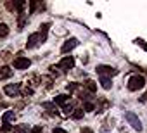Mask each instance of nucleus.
Returning <instances> with one entry per match:
<instances>
[{
  "label": "nucleus",
  "instance_id": "obj_1",
  "mask_svg": "<svg viewBox=\"0 0 147 133\" xmlns=\"http://www.w3.org/2000/svg\"><path fill=\"white\" fill-rule=\"evenodd\" d=\"M145 87V78L142 75H133L130 80H128V90L130 92H137V90H142Z\"/></svg>",
  "mask_w": 147,
  "mask_h": 133
},
{
  "label": "nucleus",
  "instance_id": "obj_2",
  "mask_svg": "<svg viewBox=\"0 0 147 133\" xmlns=\"http://www.w3.org/2000/svg\"><path fill=\"white\" fill-rule=\"evenodd\" d=\"M126 121H128V124H130L135 131H142V130H144L142 121L138 119V116H137V114H133V112H126Z\"/></svg>",
  "mask_w": 147,
  "mask_h": 133
},
{
  "label": "nucleus",
  "instance_id": "obj_3",
  "mask_svg": "<svg viewBox=\"0 0 147 133\" xmlns=\"http://www.w3.org/2000/svg\"><path fill=\"white\" fill-rule=\"evenodd\" d=\"M57 68L62 69V71H69V69H73V68H75V59H73L71 55L62 57V59L59 60V64H57Z\"/></svg>",
  "mask_w": 147,
  "mask_h": 133
},
{
  "label": "nucleus",
  "instance_id": "obj_4",
  "mask_svg": "<svg viewBox=\"0 0 147 133\" xmlns=\"http://www.w3.org/2000/svg\"><path fill=\"white\" fill-rule=\"evenodd\" d=\"M31 66V60L28 59V57H16L14 59V69H19V71H24V69H28Z\"/></svg>",
  "mask_w": 147,
  "mask_h": 133
},
{
  "label": "nucleus",
  "instance_id": "obj_5",
  "mask_svg": "<svg viewBox=\"0 0 147 133\" xmlns=\"http://www.w3.org/2000/svg\"><path fill=\"white\" fill-rule=\"evenodd\" d=\"M45 40V36H42V33H31L28 36V42H26V47L28 48H35L38 43H42Z\"/></svg>",
  "mask_w": 147,
  "mask_h": 133
},
{
  "label": "nucleus",
  "instance_id": "obj_6",
  "mask_svg": "<svg viewBox=\"0 0 147 133\" xmlns=\"http://www.w3.org/2000/svg\"><path fill=\"white\" fill-rule=\"evenodd\" d=\"M97 73H99L100 76H107V78H111V76H116V75H118V69L111 68V66H104V64H100V66H97Z\"/></svg>",
  "mask_w": 147,
  "mask_h": 133
},
{
  "label": "nucleus",
  "instance_id": "obj_7",
  "mask_svg": "<svg viewBox=\"0 0 147 133\" xmlns=\"http://www.w3.org/2000/svg\"><path fill=\"white\" fill-rule=\"evenodd\" d=\"M75 47H78V40H76V38H69V40H66V42L62 43L61 52H62V54H67V52H71Z\"/></svg>",
  "mask_w": 147,
  "mask_h": 133
},
{
  "label": "nucleus",
  "instance_id": "obj_8",
  "mask_svg": "<svg viewBox=\"0 0 147 133\" xmlns=\"http://www.w3.org/2000/svg\"><path fill=\"white\" fill-rule=\"evenodd\" d=\"M4 92L9 95V97H14L19 93V83H14V85H5L4 87Z\"/></svg>",
  "mask_w": 147,
  "mask_h": 133
},
{
  "label": "nucleus",
  "instance_id": "obj_9",
  "mask_svg": "<svg viewBox=\"0 0 147 133\" xmlns=\"http://www.w3.org/2000/svg\"><path fill=\"white\" fill-rule=\"evenodd\" d=\"M12 76V69L7 68V66H4V68H0V80H7Z\"/></svg>",
  "mask_w": 147,
  "mask_h": 133
},
{
  "label": "nucleus",
  "instance_id": "obj_10",
  "mask_svg": "<svg viewBox=\"0 0 147 133\" xmlns=\"http://www.w3.org/2000/svg\"><path fill=\"white\" fill-rule=\"evenodd\" d=\"M14 118H16L14 111H7V112H4V116H2V123H4V124H9L11 121H14Z\"/></svg>",
  "mask_w": 147,
  "mask_h": 133
},
{
  "label": "nucleus",
  "instance_id": "obj_11",
  "mask_svg": "<svg viewBox=\"0 0 147 133\" xmlns=\"http://www.w3.org/2000/svg\"><path fill=\"white\" fill-rule=\"evenodd\" d=\"M100 85H102L104 90H111L113 81H111V78H107V76H100Z\"/></svg>",
  "mask_w": 147,
  "mask_h": 133
},
{
  "label": "nucleus",
  "instance_id": "obj_12",
  "mask_svg": "<svg viewBox=\"0 0 147 133\" xmlns=\"http://www.w3.org/2000/svg\"><path fill=\"white\" fill-rule=\"evenodd\" d=\"M67 99H69V95H66V93H61V95H57V97L54 99V104H59V105H64V104L67 102Z\"/></svg>",
  "mask_w": 147,
  "mask_h": 133
},
{
  "label": "nucleus",
  "instance_id": "obj_13",
  "mask_svg": "<svg viewBox=\"0 0 147 133\" xmlns=\"http://www.w3.org/2000/svg\"><path fill=\"white\" fill-rule=\"evenodd\" d=\"M85 87H87V90H88L90 93H95V92H97V83L92 81V80H87V81H85Z\"/></svg>",
  "mask_w": 147,
  "mask_h": 133
},
{
  "label": "nucleus",
  "instance_id": "obj_14",
  "mask_svg": "<svg viewBox=\"0 0 147 133\" xmlns=\"http://www.w3.org/2000/svg\"><path fill=\"white\" fill-rule=\"evenodd\" d=\"M12 131H14V133H28L30 130H28V124H16V126L12 128Z\"/></svg>",
  "mask_w": 147,
  "mask_h": 133
},
{
  "label": "nucleus",
  "instance_id": "obj_15",
  "mask_svg": "<svg viewBox=\"0 0 147 133\" xmlns=\"http://www.w3.org/2000/svg\"><path fill=\"white\" fill-rule=\"evenodd\" d=\"M9 35V26L5 23H0V38H5Z\"/></svg>",
  "mask_w": 147,
  "mask_h": 133
},
{
  "label": "nucleus",
  "instance_id": "obj_16",
  "mask_svg": "<svg viewBox=\"0 0 147 133\" xmlns=\"http://www.w3.org/2000/svg\"><path fill=\"white\" fill-rule=\"evenodd\" d=\"M42 105H43L45 109H49L50 112H57V109H55V104H52V102H43Z\"/></svg>",
  "mask_w": 147,
  "mask_h": 133
},
{
  "label": "nucleus",
  "instance_id": "obj_17",
  "mask_svg": "<svg viewBox=\"0 0 147 133\" xmlns=\"http://www.w3.org/2000/svg\"><path fill=\"white\" fill-rule=\"evenodd\" d=\"M71 118H73V119H82V118H83V111H82V109H76L75 112L71 114Z\"/></svg>",
  "mask_w": 147,
  "mask_h": 133
},
{
  "label": "nucleus",
  "instance_id": "obj_18",
  "mask_svg": "<svg viewBox=\"0 0 147 133\" xmlns=\"http://www.w3.org/2000/svg\"><path fill=\"white\" fill-rule=\"evenodd\" d=\"M49 28H50V24H49V23H43V24L40 26V30H42V36H47V31H49Z\"/></svg>",
  "mask_w": 147,
  "mask_h": 133
},
{
  "label": "nucleus",
  "instance_id": "obj_19",
  "mask_svg": "<svg viewBox=\"0 0 147 133\" xmlns=\"http://www.w3.org/2000/svg\"><path fill=\"white\" fill-rule=\"evenodd\" d=\"M23 28H24V16H23V12H21V16H19V31H23Z\"/></svg>",
  "mask_w": 147,
  "mask_h": 133
},
{
  "label": "nucleus",
  "instance_id": "obj_20",
  "mask_svg": "<svg viewBox=\"0 0 147 133\" xmlns=\"http://www.w3.org/2000/svg\"><path fill=\"white\" fill-rule=\"evenodd\" d=\"M85 111H95V105L92 102H85Z\"/></svg>",
  "mask_w": 147,
  "mask_h": 133
},
{
  "label": "nucleus",
  "instance_id": "obj_21",
  "mask_svg": "<svg viewBox=\"0 0 147 133\" xmlns=\"http://www.w3.org/2000/svg\"><path fill=\"white\" fill-rule=\"evenodd\" d=\"M62 111H64L66 114H69V112L73 114V105H62Z\"/></svg>",
  "mask_w": 147,
  "mask_h": 133
},
{
  "label": "nucleus",
  "instance_id": "obj_22",
  "mask_svg": "<svg viewBox=\"0 0 147 133\" xmlns=\"http://www.w3.org/2000/svg\"><path fill=\"white\" fill-rule=\"evenodd\" d=\"M35 9H36V2H33V0H31V2H30V14H33Z\"/></svg>",
  "mask_w": 147,
  "mask_h": 133
},
{
  "label": "nucleus",
  "instance_id": "obj_23",
  "mask_svg": "<svg viewBox=\"0 0 147 133\" xmlns=\"http://www.w3.org/2000/svg\"><path fill=\"white\" fill-rule=\"evenodd\" d=\"M76 88H78V83H71V85H67V90H69V92L76 90Z\"/></svg>",
  "mask_w": 147,
  "mask_h": 133
},
{
  "label": "nucleus",
  "instance_id": "obj_24",
  "mask_svg": "<svg viewBox=\"0 0 147 133\" xmlns=\"http://www.w3.org/2000/svg\"><path fill=\"white\" fill-rule=\"evenodd\" d=\"M12 128H14V126H11V124H4V126H2V131L5 133V131H11Z\"/></svg>",
  "mask_w": 147,
  "mask_h": 133
},
{
  "label": "nucleus",
  "instance_id": "obj_25",
  "mask_svg": "<svg viewBox=\"0 0 147 133\" xmlns=\"http://www.w3.org/2000/svg\"><path fill=\"white\" fill-rule=\"evenodd\" d=\"M31 133H42V126H35V128L31 130Z\"/></svg>",
  "mask_w": 147,
  "mask_h": 133
},
{
  "label": "nucleus",
  "instance_id": "obj_26",
  "mask_svg": "<svg viewBox=\"0 0 147 133\" xmlns=\"http://www.w3.org/2000/svg\"><path fill=\"white\" fill-rule=\"evenodd\" d=\"M54 133H66V130H62V128H54Z\"/></svg>",
  "mask_w": 147,
  "mask_h": 133
},
{
  "label": "nucleus",
  "instance_id": "obj_27",
  "mask_svg": "<svg viewBox=\"0 0 147 133\" xmlns=\"http://www.w3.org/2000/svg\"><path fill=\"white\" fill-rule=\"evenodd\" d=\"M80 133H94V131H92V130H90V128H83V130H82V131H80Z\"/></svg>",
  "mask_w": 147,
  "mask_h": 133
},
{
  "label": "nucleus",
  "instance_id": "obj_28",
  "mask_svg": "<svg viewBox=\"0 0 147 133\" xmlns=\"http://www.w3.org/2000/svg\"><path fill=\"white\" fill-rule=\"evenodd\" d=\"M142 47H144V50H145V52H147V43H144V45H142Z\"/></svg>",
  "mask_w": 147,
  "mask_h": 133
}]
</instances>
